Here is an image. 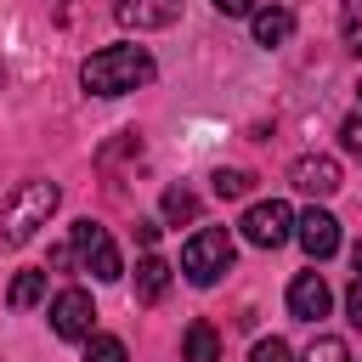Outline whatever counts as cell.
<instances>
[{"mask_svg":"<svg viewBox=\"0 0 362 362\" xmlns=\"http://www.w3.org/2000/svg\"><path fill=\"white\" fill-rule=\"evenodd\" d=\"M232 238L221 232V226H204V232H192L187 238V249H181V272H187V283H198V288H209V283H221V272H232Z\"/></svg>","mask_w":362,"mask_h":362,"instance_id":"cell-3","label":"cell"},{"mask_svg":"<svg viewBox=\"0 0 362 362\" xmlns=\"http://www.w3.org/2000/svg\"><path fill=\"white\" fill-rule=\"evenodd\" d=\"M339 141H345V153H351V158H362V113H351V119L339 124Z\"/></svg>","mask_w":362,"mask_h":362,"instance_id":"cell-21","label":"cell"},{"mask_svg":"<svg viewBox=\"0 0 362 362\" xmlns=\"http://www.w3.org/2000/svg\"><path fill=\"white\" fill-rule=\"evenodd\" d=\"M328 305H334V294H328L322 272H300V277L288 283V311H294L300 322H317V317H328Z\"/></svg>","mask_w":362,"mask_h":362,"instance_id":"cell-10","label":"cell"},{"mask_svg":"<svg viewBox=\"0 0 362 362\" xmlns=\"http://www.w3.org/2000/svg\"><path fill=\"white\" fill-rule=\"evenodd\" d=\"M153 79V57L147 45H102L79 62V85L90 96H130Z\"/></svg>","mask_w":362,"mask_h":362,"instance_id":"cell-1","label":"cell"},{"mask_svg":"<svg viewBox=\"0 0 362 362\" xmlns=\"http://www.w3.org/2000/svg\"><path fill=\"white\" fill-rule=\"evenodd\" d=\"M136 243H158V221H136Z\"/></svg>","mask_w":362,"mask_h":362,"instance_id":"cell-24","label":"cell"},{"mask_svg":"<svg viewBox=\"0 0 362 362\" xmlns=\"http://www.w3.org/2000/svg\"><path fill=\"white\" fill-rule=\"evenodd\" d=\"M294 238H300V249H305L311 260H328V255L339 249V221H334L328 209H305V215L294 221Z\"/></svg>","mask_w":362,"mask_h":362,"instance_id":"cell-7","label":"cell"},{"mask_svg":"<svg viewBox=\"0 0 362 362\" xmlns=\"http://www.w3.org/2000/svg\"><path fill=\"white\" fill-rule=\"evenodd\" d=\"M249 362H294V356H288V345H283V339L272 334V339H255V351H249Z\"/></svg>","mask_w":362,"mask_h":362,"instance_id":"cell-20","label":"cell"},{"mask_svg":"<svg viewBox=\"0 0 362 362\" xmlns=\"http://www.w3.org/2000/svg\"><path fill=\"white\" fill-rule=\"evenodd\" d=\"M113 17L136 34H147V28H170L181 17V0H113Z\"/></svg>","mask_w":362,"mask_h":362,"instance_id":"cell-8","label":"cell"},{"mask_svg":"<svg viewBox=\"0 0 362 362\" xmlns=\"http://www.w3.org/2000/svg\"><path fill=\"white\" fill-rule=\"evenodd\" d=\"M6 300H11V311L40 305V300H45V272H17V277H11V288H6Z\"/></svg>","mask_w":362,"mask_h":362,"instance_id":"cell-14","label":"cell"},{"mask_svg":"<svg viewBox=\"0 0 362 362\" xmlns=\"http://www.w3.org/2000/svg\"><path fill=\"white\" fill-rule=\"evenodd\" d=\"M192 215H198V198L187 187H170L164 192V221H192Z\"/></svg>","mask_w":362,"mask_h":362,"instance_id":"cell-19","label":"cell"},{"mask_svg":"<svg viewBox=\"0 0 362 362\" xmlns=\"http://www.w3.org/2000/svg\"><path fill=\"white\" fill-rule=\"evenodd\" d=\"M300 362H351V345H345L339 334H317V339H311V351H305Z\"/></svg>","mask_w":362,"mask_h":362,"instance_id":"cell-15","label":"cell"},{"mask_svg":"<svg viewBox=\"0 0 362 362\" xmlns=\"http://www.w3.org/2000/svg\"><path fill=\"white\" fill-rule=\"evenodd\" d=\"M62 204V187L57 181H23L11 198H6V215H0V243L6 249H23Z\"/></svg>","mask_w":362,"mask_h":362,"instance_id":"cell-2","label":"cell"},{"mask_svg":"<svg viewBox=\"0 0 362 362\" xmlns=\"http://www.w3.org/2000/svg\"><path fill=\"white\" fill-rule=\"evenodd\" d=\"M164 288H170V260L147 255V260L136 266V300H141V305H158V300H164Z\"/></svg>","mask_w":362,"mask_h":362,"instance_id":"cell-12","label":"cell"},{"mask_svg":"<svg viewBox=\"0 0 362 362\" xmlns=\"http://www.w3.org/2000/svg\"><path fill=\"white\" fill-rule=\"evenodd\" d=\"M294 187L311 198H334L345 181H339V164L328 153H305V158H294Z\"/></svg>","mask_w":362,"mask_h":362,"instance_id":"cell-9","label":"cell"},{"mask_svg":"<svg viewBox=\"0 0 362 362\" xmlns=\"http://www.w3.org/2000/svg\"><path fill=\"white\" fill-rule=\"evenodd\" d=\"M294 221H300V215H294L283 198H260V204H249V209H243V221H238V226H243V238H249L255 249H277V243H288V238H294Z\"/></svg>","mask_w":362,"mask_h":362,"instance_id":"cell-5","label":"cell"},{"mask_svg":"<svg viewBox=\"0 0 362 362\" xmlns=\"http://www.w3.org/2000/svg\"><path fill=\"white\" fill-rule=\"evenodd\" d=\"M51 328H57L62 339H90V328H96L90 294H85V288H62V294L51 300Z\"/></svg>","mask_w":362,"mask_h":362,"instance_id":"cell-6","label":"cell"},{"mask_svg":"<svg viewBox=\"0 0 362 362\" xmlns=\"http://www.w3.org/2000/svg\"><path fill=\"white\" fill-rule=\"evenodd\" d=\"M85 362H130V356H124V339L90 334V339H85Z\"/></svg>","mask_w":362,"mask_h":362,"instance_id":"cell-16","label":"cell"},{"mask_svg":"<svg viewBox=\"0 0 362 362\" xmlns=\"http://www.w3.org/2000/svg\"><path fill=\"white\" fill-rule=\"evenodd\" d=\"M221 17H255V0H209Z\"/></svg>","mask_w":362,"mask_h":362,"instance_id":"cell-22","label":"cell"},{"mask_svg":"<svg viewBox=\"0 0 362 362\" xmlns=\"http://www.w3.org/2000/svg\"><path fill=\"white\" fill-rule=\"evenodd\" d=\"M339 28H345V45L362 57V0H339Z\"/></svg>","mask_w":362,"mask_h":362,"instance_id":"cell-18","label":"cell"},{"mask_svg":"<svg viewBox=\"0 0 362 362\" xmlns=\"http://www.w3.org/2000/svg\"><path fill=\"white\" fill-rule=\"evenodd\" d=\"M209 181H215V198H243V192L255 187V175H249V170H215Z\"/></svg>","mask_w":362,"mask_h":362,"instance_id":"cell-17","label":"cell"},{"mask_svg":"<svg viewBox=\"0 0 362 362\" xmlns=\"http://www.w3.org/2000/svg\"><path fill=\"white\" fill-rule=\"evenodd\" d=\"M351 260H356V272H362V243H356V249H351Z\"/></svg>","mask_w":362,"mask_h":362,"instance_id":"cell-25","label":"cell"},{"mask_svg":"<svg viewBox=\"0 0 362 362\" xmlns=\"http://www.w3.org/2000/svg\"><path fill=\"white\" fill-rule=\"evenodd\" d=\"M181 356H187V362H221V339H215V328H209V322H192V328L181 334Z\"/></svg>","mask_w":362,"mask_h":362,"instance_id":"cell-13","label":"cell"},{"mask_svg":"<svg viewBox=\"0 0 362 362\" xmlns=\"http://www.w3.org/2000/svg\"><path fill=\"white\" fill-rule=\"evenodd\" d=\"M288 34H294V11L288 6H260L255 11V45H288Z\"/></svg>","mask_w":362,"mask_h":362,"instance_id":"cell-11","label":"cell"},{"mask_svg":"<svg viewBox=\"0 0 362 362\" xmlns=\"http://www.w3.org/2000/svg\"><path fill=\"white\" fill-rule=\"evenodd\" d=\"M68 249H74V260L96 277V283H113V277H124V260H119V249H113V238H107V226H96L90 215L85 221H74V232H68Z\"/></svg>","mask_w":362,"mask_h":362,"instance_id":"cell-4","label":"cell"},{"mask_svg":"<svg viewBox=\"0 0 362 362\" xmlns=\"http://www.w3.org/2000/svg\"><path fill=\"white\" fill-rule=\"evenodd\" d=\"M345 311H351V322H356V328H362V277H356V283H351V294H345Z\"/></svg>","mask_w":362,"mask_h":362,"instance_id":"cell-23","label":"cell"}]
</instances>
